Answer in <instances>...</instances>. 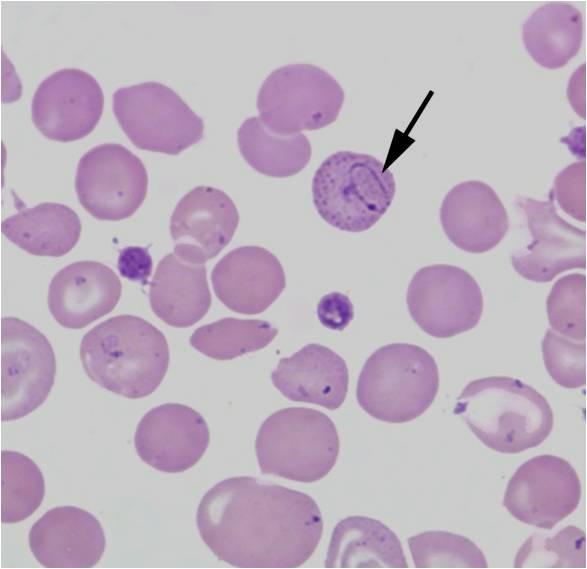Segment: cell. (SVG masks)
<instances>
[{"label":"cell","instance_id":"1","mask_svg":"<svg viewBox=\"0 0 587 569\" xmlns=\"http://www.w3.org/2000/svg\"><path fill=\"white\" fill-rule=\"evenodd\" d=\"M196 524L212 553L238 568L299 567L323 533L313 498L250 476L210 488L198 505Z\"/></svg>","mask_w":587,"mask_h":569},{"label":"cell","instance_id":"2","mask_svg":"<svg viewBox=\"0 0 587 569\" xmlns=\"http://www.w3.org/2000/svg\"><path fill=\"white\" fill-rule=\"evenodd\" d=\"M87 376L102 388L130 399L152 394L168 370L164 334L134 315L109 318L89 330L80 344Z\"/></svg>","mask_w":587,"mask_h":569},{"label":"cell","instance_id":"3","mask_svg":"<svg viewBox=\"0 0 587 569\" xmlns=\"http://www.w3.org/2000/svg\"><path fill=\"white\" fill-rule=\"evenodd\" d=\"M454 414L484 445L507 454L537 447L550 435L554 424L545 397L508 376L471 381L458 396Z\"/></svg>","mask_w":587,"mask_h":569},{"label":"cell","instance_id":"4","mask_svg":"<svg viewBox=\"0 0 587 569\" xmlns=\"http://www.w3.org/2000/svg\"><path fill=\"white\" fill-rule=\"evenodd\" d=\"M396 191L394 176L369 154L338 151L312 180L313 203L329 225L347 232L370 229L386 213Z\"/></svg>","mask_w":587,"mask_h":569},{"label":"cell","instance_id":"5","mask_svg":"<svg viewBox=\"0 0 587 569\" xmlns=\"http://www.w3.org/2000/svg\"><path fill=\"white\" fill-rule=\"evenodd\" d=\"M439 371L433 356L420 346L392 343L378 348L360 372L356 397L377 420L404 423L421 416L433 403Z\"/></svg>","mask_w":587,"mask_h":569},{"label":"cell","instance_id":"6","mask_svg":"<svg viewBox=\"0 0 587 569\" xmlns=\"http://www.w3.org/2000/svg\"><path fill=\"white\" fill-rule=\"evenodd\" d=\"M340 449L336 426L323 412L305 407L280 409L260 426L255 452L260 470L311 483L334 467Z\"/></svg>","mask_w":587,"mask_h":569},{"label":"cell","instance_id":"7","mask_svg":"<svg viewBox=\"0 0 587 569\" xmlns=\"http://www.w3.org/2000/svg\"><path fill=\"white\" fill-rule=\"evenodd\" d=\"M343 102L344 91L328 72L311 64H290L265 79L257 108L268 130L290 136L330 125Z\"/></svg>","mask_w":587,"mask_h":569},{"label":"cell","instance_id":"8","mask_svg":"<svg viewBox=\"0 0 587 569\" xmlns=\"http://www.w3.org/2000/svg\"><path fill=\"white\" fill-rule=\"evenodd\" d=\"M113 112L126 136L142 150L177 155L203 137L202 118L160 82L117 89Z\"/></svg>","mask_w":587,"mask_h":569},{"label":"cell","instance_id":"9","mask_svg":"<svg viewBox=\"0 0 587 569\" xmlns=\"http://www.w3.org/2000/svg\"><path fill=\"white\" fill-rule=\"evenodd\" d=\"M55 374V354L46 336L19 318H2L1 421L20 419L42 405Z\"/></svg>","mask_w":587,"mask_h":569},{"label":"cell","instance_id":"10","mask_svg":"<svg viewBox=\"0 0 587 569\" xmlns=\"http://www.w3.org/2000/svg\"><path fill=\"white\" fill-rule=\"evenodd\" d=\"M413 321L435 338H450L473 329L483 312L477 281L464 269L435 264L419 269L406 296Z\"/></svg>","mask_w":587,"mask_h":569},{"label":"cell","instance_id":"11","mask_svg":"<svg viewBox=\"0 0 587 569\" xmlns=\"http://www.w3.org/2000/svg\"><path fill=\"white\" fill-rule=\"evenodd\" d=\"M148 174L142 161L117 143L97 145L79 160L75 189L82 207L94 218L119 221L142 205Z\"/></svg>","mask_w":587,"mask_h":569},{"label":"cell","instance_id":"12","mask_svg":"<svg viewBox=\"0 0 587 569\" xmlns=\"http://www.w3.org/2000/svg\"><path fill=\"white\" fill-rule=\"evenodd\" d=\"M581 482L565 459L539 455L524 462L510 478L503 505L522 523L550 530L577 508Z\"/></svg>","mask_w":587,"mask_h":569},{"label":"cell","instance_id":"13","mask_svg":"<svg viewBox=\"0 0 587 569\" xmlns=\"http://www.w3.org/2000/svg\"><path fill=\"white\" fill-rule=\"evenodd\" d=\"M527 218L531 242L511 256L514 270L534 282H549L558 274L586 268V231L565 221L553 197L547 201L517 197Z\"/></svg>","mask_w":587,"mask_h":569},{"label":"cell","instance_id":"14","mask_svg":"<svg viewBox=\"0 0 587 569\" xmlns=\"http://www.w3.org/2000/svg\"><path fill=\"white\" fill-rule=\"evenodd\" d=\"M103 106L97 80L81 69L65 68L46 77L36 89L32 121L51 140L76 141L94 130Z\"/></svg>","mask_w":587,"mask_h":569},{"label":"cell","instance_id":"15","mask_svg":"<svg viewBox=\"0 0 587 569\" xmlns=\"http://www.w3.org/2000/svg\"><path fill=\"white\" fill-rule=\"evenodd\" d=\"M209 442L210 431L203 416L179 403L149 410L134 435L135 450L141 460L166 473H180L193 467Z\"/></svg>","mask_w":587,"mask_h":569},{"label":"cell","instance_id":"16","mask_svg":"<svg viewBox=\"0 0 587 569\" xmlns=\"http://www.w3.org/2000/svg\"><path fill=\"white\" fill-rule=\"evenodd\" d=\"M239 213L222 190L197 186L185 194L170 218L174 254L194 264L216 257L232 240Z\"/></svg>","mask_w":587,"mask_h":569},{"label":"cell","instance_id":"17","mask_svg":"<svg viewBox=\"0 0 587 569\" xmlns=\"http://www.w3.org/2000/svg\"><path fill=\"white\" fill-rule=\"evenodd\" d=\"M217 298L230 310L255 315L265 311L286 286L278 258L259 246L235 248L211 272Z\"/></svg>","mask_w":587,"mask_h":569},{"label":"cell","instance_id":"18","mask_svg":"<svg viewBox=\"0 0 587 569\" xmlns=\"http://www.w3.org/2000/svg\"><path fill=\"white\" fill-rule=\"evenodd\" d=\"M29 547L43 567L91 568L102 558L106 538L94 515L75 506H60L32 525Z\"/></svg>","mask_w":587,"mask_h":569},{"label":"cell","instance_id":"19","mask_svg":"<svg viewBox=\"0 0 587 569\" xmlns=\"http://www.w3.org/2000/svg\"><path fill=\"white\" fill-rule=\"evenodd\" d=\"M121 291L119 277L108 266L96 261H77L52 278L48 308L61 326L81 329L110 313Z\"/></svg>","mask_w":587,"mask_h":569},{"label":"cell","instance_id":"20","mask_svg":"<svg viewBox=\"0 0 587 569\" xmlns=\"http://www.w3.org/2000/svg\"><path fill=\"white\" fill-rule=\"evenodd\" d=\"M440 221L448 239L469 253L496 247L509 228L507 211L496 192L477 180L455 185L445 195Z\"/></svg>","mask_w":587,"mask_h":569},{"label":"cell","instance_id":"21","mask_svg":"<svg viewBox=\"0 0 587 569\" xmlns=\"http://www.w3.org/2000/svg\"><path fill=\"white\" fill-rule=\"evenodd\" d=\"M271 379L289 400L335 410L345 401L349 372L340 355L324 345L312 343L282 358Z\"/></svg>","mask_w":587,"mask_h":569},{"label":"cell","instance_id":"22","mask_svg":"<svg viewBox=\"0 0 587 569\" xmlns=\"http://www.w3.org/2000/svg\"><path fill=\"white\" fill-rule=\"evenodd\" d=\"M150 305L164 323L187 328L200 321L211 306L204 264L184 261L174 253L164 256L155 270Z\"/></svg>","mask_w":587,"mask_h":569},{"label":"cell","instance_id":"23","mask_svg":"<svg viewBox=\"0 0 587 569\" xmlns=\"http://www.w3.org/2000/svg\"><path fill=\"white\" fill-rule=\"evenodd\" d=\"M326 568H408L401 541L379 520L349 516L335 526Z\"/></svg>","mask_w":587,"mask_h":569},{"label":"cell","instance_id":"24","mask_svg":"<svg viewBox=\"0 0 587 569\" xmlns=\"http://www.w3.org/2000/svg\"><path fill=\"white\" fill-rule=\"evenodd\" d=\"M82 224L70 207L45 202L4 219L1 232L32 255L61 257L77 244Z\"/></svg>","mask_w":587,"mask_h":569},{"label":"cell","instance_id":"25","mask_svg":"<svg viewBox=\"0 0 587 569\" xmlns=\"http://www.w3.org/2000/svg\"><path fill=\"white\" fill-rule=\"evenodd\" d=\"M582 15L571 4L552 2L539 7L524 22L522 38L532 59L546 69L565 66L580 50Z\"/></svg>","mask_w":587,"mask_h":569},{"label":"cell","instance_id":"26","mask_svg":"<svg viewBox=\"0 0 587 569\" xmlns=\"http://www.w3.org/2000/svg\"><path fill=\"white\" fill-rule=\"evenodd\" d=\"M240 153L257 172L285 178L302 171L311 159L312 149L304 134L277 135L260 118L246 119L237 132Z\"/></svg>","mask_w":587,"mask_h":569},{"label":"cell","instance_id":"27","mask_svg":"<svg viewBox=\"0 0 587 569\" xmlns=\"http://www.w3.org/2000/svg\"><path fill=\"white\" fill-rule=\"evenodd\" d=\"M277 334L268 321L227 317L195 329L190 344L212 359L231 360L263 349Z\"/></svg>","mask_w":587,"mask_h":569},{"label":"cell","instance_id":"28","mask_svg":"<svg viewBox=\"0 0 587 569\" xmlns=\"http://www.w3.org/2000/svg\"><path fill=\"white\" fill-rule=\"evenodd\" d=\"M45 481L37 464L17 451H1V522L30 517L41 505Z\"/></svg>","mask_w":587,"mask_h":569},{"label":"cell","instance_id":"29","mask_svg":"<svg viewBox=\"0 0 587 569\" xmlns=\"http://www.w3.org/2000/svg\"><path fill=\"white\" fill-rule=\"evenodd\" d=\"M416 568H487L481 549L469 538L446 531H426L408 539Z\"/></svg>","mask_w":587,"mask_h":569},{"label":"cell","instance_id":"30","mask_svg":"<svg viewBox=\"0 0 587 569\" xmlns=\"http://www.w3.org/2000/svg\"><path fill=\"white\" fill-rule=\"evenodd\" d=\"M515 568H586V535L575 526L554 537L530 536L517 552Z\"/></svg>","mask_w":587,"mask_h":569},{"label":"cell","instance_id":"31","mask_svg":"<svg viewBox=\"0 0 587 569\" xmlns=\"http://www.w3.org/2000/svg\"><path fill=\"white\" fill-rule=\"evenodd\" d=\"M546 309L556 333L575 341L586 340V275L568 274L553 285Z\"/></svg>","mask_w":587,"mask_h":569},{"label":"cell","instance_id":"32","mask_svg":"<svg viewBox=\"0 0 587 569\" xmlns=\"http://www.w3.org/2000/svg\"><path fill=\"white\" fill-rule=\"evenodd\" d=\"M547 372L560 386L576 389L586 385V342L570 340L547 329L542 341Z\"/></svg>","mask_w":587,"mask_h":569},{"label":"cell","instance_id":"33","mask_svg":"<svg viewBox=\"0 0 587 569\" xmlns=\"http://www.w3.org/2000/svg\"><path fill=\"white\" fill-rule=\"evenodd\" d=\"M549 194L571 217L586 222V161L564 168L554 179Z\"/></svg>","mask_w":587,"mask_h":569},{"label":"cell","instance_id":"34","mask_svg":"<svg viewBox=\"0 0 587 569\" xmlns=\"http://www.w3.org/2000/svg\"><path fill=\"white\" fill-rule=\"evenodd\" d=\"M321 324L331 330L342 331L354 317V307L349 297L340 292L324 295L317 305Z\"/></svg>","mask_w":587,"mask_h":569},{"label":"cell","instance_id":"35","mask_svg":"<svg viewBox=\"0 0 587 569\" xmlns=\"http://www.w3.org/2000/svg\"><path fill=\"white\" fill-rule=\"evenodd\" d=\"M117 267L122 277L147 285L152 272L153 261L148 248L129 246L120 251Z\"/></svg>","mask_w":587,"mask_h":569}]
</instances>
